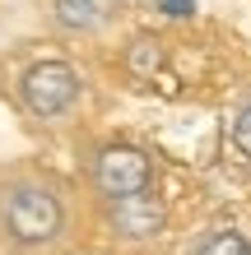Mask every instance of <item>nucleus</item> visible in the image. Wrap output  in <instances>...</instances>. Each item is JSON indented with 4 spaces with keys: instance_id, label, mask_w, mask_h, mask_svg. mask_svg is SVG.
I'll return each mask as SVG.
<instances>
[{
    "instance_id": "1",
    "label": "nucleus",
    "mask_w": 251,
    "mask_h": 255,
    "mask_svg": "<svg viewBox=\"0 0 251 255\" xmlns=\"http://www.w3.org/2000/svg\"><path fill=\"white\" fill-rule=\"evenodd\" d=\"M79 195L42 162L0 167V255H65L79 232Z\"/></svg>"
},
{
    "instance_id": "2",
    "label": "nucleus",
    "mask_w": 251,
    "mask_h": 255,
    "mask_svg": "<svg viewBox=\"0 0 251 255\" xmlns=\"http://www.w3.org/2000/svg\"><path fill=\"white\" fill-rule=\"evenodd\" d=\"M9 98L19 116L28 126H42V130H56V126H70L75 116L84 112V98H88V79L75 61L65 56H37L28 61L9 84Z\"/></svg>"
},
{
    "instance_id": "3",
    "label": "nucleus",
    "mask_w": 251,
    "mask_h": 255,
    "mask_svg": "<svg viewBox=\"0 0 251 255\" xmlns=\"http://www.w3.org/2000/svg\"><path fill=\"white\" fill-rule=\"evenodd\" d=\"M79 186L88 190V204L158 190V158L130 139H88L79 148Z\"/></svg>"
},
{
    "instance_id": "4",
    "label": "nucleus",
    "mask_w": 251,
    "mask_h": 255,
    "mask_svg": "<svg viewBox=\"0 0 251 255\" xmlns=\"http://www.w3.org/2000/svg\"><path fill=\"white\" fill-rule=\"evenodd\" d=\"M93 209L98 232L116 246H154L158 237L172 228V204L163 190H144V195H126V200H107V204H88Z\"/></svg>"
},
{
    "instance_id": "5",
    "label": "nucleus",
    "mask_w": 251,
    "mask_h": 255,
    "mask_svg": "<svg viewBox=\"0 0 251 255\" xmlns=\"http://www.w3.org/2000/svg\"><path fill=\"white\" fill-rule=\"evenodd\" d=\"M42 14H47L51 33L70 37V42L102 37L116 19H121V9H116L112 0H42Z\"/></svg>"
},
{
    "instance_id": "6",
    "label": "nucleus",
    "mask_w": 251,
    "mask_h": 255,
    "mask_svg": "<svg viewBox=\"0 0 251 255\" xmlns=\"http://www.w3.org/2000/svg\"><path fill=\"white\" fill-rule=\"evenodd\" d=\"M163 65H168V42L154 37V33L130 37V47L121 51V70H126V79H135V84H149Z\"/></svg>"
},
{
    "instance_id": "7",
    "label": "nucleus",
    "mask_w": 251,
    "mask_h": 255,
    "mask_svg": "<svg viewBox=\"0 0 251 255\" xmlns=\"http://www.w3.org/2000/svg\"><path fill=\"white\" fill-rule=\"evenodd\" d=\"M186 255H251V237L242 228H233V223H214V228L196 232Z\"/></svg>"
},
{
    "instance_id": "8",
    "label": "nucleus",
    "mask_w": 251,
    "mask_h": 255,
    "mask_svg": "<svg viewBox=\"0 0 251 255\" xmlns=\"http://www.w3.org/2000/svg\"><path fill=\"white\" fill-rule=\"evenodd\" d=\"M228 148H233V158H238L242 167H251V102H242V107L228 116Z\"/></svg>"
},
{
    "instance_id": "9",
    "label": "nucleus",
    "mask_w": 251,
    "mask_h": 255,
    "mask_svg": "<svg viewBox=\"0 0 251 255\" xmlns=\"http://www.w3.org/2000/svg\"><path fill=\"white\" fill-rule=\"evenodd\" d=\"M112 5H116V9H121V14H126V9H130V0H112Z\"/></svg>"
}]
</instances>
